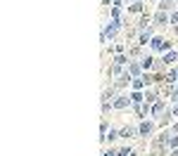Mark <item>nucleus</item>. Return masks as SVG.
Returning a JSON list of instances; mask_svg holds the SVG:
<instances>
[{"mask_svg":"<svg viewBox=\"0 0 178 156\" xmlns=\"http://www.w3.org/2000/svg\"><path fill=\"white\" fill-rule=\"evenodd\" d=\"M112 5H114V7H119V5H121V0H112Z\"/></svg>","mask_w":178,"mask_h":156,"instance_id":"obj_16","label":"nucleus"},{"mask_svg":"<svg viewBox=\"0 0 178 156\" xmlns=\"http://www.w3.org/2000/svg\"><path fill=\"white\" fill-rule=\"evenodd\" d=\"M143 66H145V69H150V66H152V59H150V57H147V59H143Z\"/></svg>","mask_w":178,"mask_h":156,"instance_id":"obj_14","label":"nucleus"},{"mask_svg":"<svg viewBox=\"0 0 178 156\" xmlns=\"http://www.w3.org/2000/svg\"><path fill=\"white\" fill-rule=\"evenodd\" d=\"M131 99H133V102H135V104H140V99H143V95H140V92H133V95H131Z\"/></svg>","mask_w":178,"mask_h":156,"instance_id":"obj_10","label":"nucleus"},{"mask_svg":"<svg viewBox=\"0 0 178 156\" xmlns=\"http://www.w3.org/2000/svg\"><path fill=\"white\" fill-rule=\"evenodd\" d=\"M124 62H126V57H124V54H119L116 59H114V64H124Z\"/></svg>","mask_w":178,"mask_h":156,"instance_id":"obj_13","label":"nucleus"},{"mask_svg":"<svg viewBox=\"0 0 178 156\" xmlns=\"http://www.w3.org/2000/svg\"><path fill=\"white\" fill-rule=\"evenodd\" d=\"M162 109H164V104H162V102H157L154 107H152V111H154V113H159V111H162Z\"/></svg>","mask_w":178,"mask_h":156,"instance_id":"obj_12","label":"nucleus"},{"mask_svg":"<svg viewBox=\"0 0 178 156\" xmlns=\"http://www.w3.org/2000/svg\"><path fill=\"white\" fill-rule=\"evenodd\" d=\"M119 156H131V151L128 149H121V151H119Z\"/></svg>","mask_w":178,"mask_h":156,"instance_id":"obj_15","label":"nucleus"},{"mask_svg":"<svg viewBox=\"0 0 178 156\" xmlns=\"http://www.w3.org/2000/svg\"><path fill=\"white\" fill-rule=\"evenodd\" d=\"M173 156H178V151H176V154H173Z\"/></svg>","mask_w":178,"mask_h":156,"instance_id":"obj_20","label":"nucleus"},{"mask_svg":"<svg viewBox=\"0 0 178 156\" xmlns=\"http://www.w3.org/2000/svg\"><path fill=\"white\" fill-rule=\"evenodd\" d=\"M154 22H157V24H166V12L162 10V12H159V14L154 17Z\"/></svg>","mask_w":178,"mask_h":156,"instance_id":"obj_5","label":"nucleus"},{"mask_svg":"<svg viewBox=\"0 0 178 156\" xmlns=\"http://www.w3.org/2000/svg\"><path fill=\"white\" fill-rule=\"evenodd\" d=\"M150 133H152V123H143L140 125V135H145V137H147Z\"/></svg>","mask_w":178,"mask_h":156,"instance_id":"obj_4","label":"nucleus"},{"mask_svg":"<svg viewBox=\"0 0 178 156\" xmlns=\"http://www.w3.org/2000/svg\"><path fill=\"white\" fill-rule=\"evenodd\" d=\"M128 73L131 76H138V73H140V64H131L128 66Z\"/></svg>","mask_w":178,"mask_h":156,"instance_id":"obj_6","label":"nucleus"},{"mask_svg":"<svg viewBox=\"0 0 178 156\" xmlns=\"http://www.w3.org/2000/svg\"><path fill=\"white\" fill-rule=\"evenodd\" d=\"M171 144H178V135H176V137H171Z\"/></svg>","mask_w":178,"mask_h":156,"instance_id":"obj_17","label":"nucleus"},{"mask_svg":"<svg viewBox=\"0 0 178 156\" xmlns=\"http://www.w3.org/2000/svg\"><path fill=\"white\" fill-rule=\"evenodd\" d=\"M176 59H178V54H176V52H169L166 57H164V62H169V64H171V62H176Z\"/></svg>","mask_w":178,"mask_h":156,"instance_id":"obj_7","label":"nucleus"},{"mask_svg":"<svg viewBox=\"0 0 178 156\" xmlns=\"http://www.w3.org/2000/svg\"><path fill=\"white\" fill-rule=\"evenodd\" d=\"M131 135H133V128H124V130H121V135H119V137H131Z\"/></svg>","mask_w":178,"mask_h":156,"instance_id":"obj_9","label":"nucleus"},{"mask_svg":"<svg viewBox=\"0 0 178 156\" xmlns=\"http://www.w3.org/2000/svg\"><path fill=\"white\" fill-rule=\"evenodd\" d=\"M173 113H176V116H178V107H176V111H173Z\"/></svg>","mask_w":178,"mask_h":156,"instance_id":"obj_19","label":"nucleus"},{"mask_svg":"<svg viewBox=\"0 0 178 156\" xmlns=\"http://www.w3.org/2000/svg\"><path fill=\"white\" fill-rule=\"evenodd\" d=\"M105 156H114V151H107V154H105Z\"/></svg>","mask_w":178,"mask_h":156,"instance_id":"obj_18","label":"nucleus"},{"mask_svg":"<svg viewBox=\"0 0 178 156\" xmlns=\"http://www.w3.org/2000/svg\"><path fill=\"white\" fill-rule=\"evenodd\" d=\"M128 104H131L128 97H121V99H116V102H114V107H116V109H124V107H128Z\"/></svg>","mask_w":178,"mask_h":156,"instance_id":"obj_3","label":"nucleus"},{"mask_svg":"<svg viewBox=\"0 0 178 156\" xmlns=\"http://www.w3.org/2000/svg\"><path fill=\"white\" fill-rule=\"evenodd\" d=\"M150 36H152V33H150V31H145V33H143V38H140V43H143V45H145V43H147V40H150Z\"/></svg>","mask_w":178,"mask_h":156,"instance_id":"obj_11","label":"nucleus"},{"mask_svg":"<svg viewBox=\"0 0 178 156\" xmlns=\"http://www.w3.org/2000/svg\"><path fill=\"white\" fill-rule=\"evenodd\" d=\"M166 81H169V83H173V81H178V69H176V71H171V73H169V76H166Z\"/></svg>","mask_w":178,"mask_h":156,"instance_id":"obj_8","label":"nucleus"},{"mask_svg":"<svg viewBox=\"0 0 178 156\" xmlns=\"http://www.w3.org/2000/svg\"><path fill=\"white\" fill-rule=\"evenodd\" d=\"M152 48L154 50H164V48H169V43L164 45V38H154V40H152Z\"/></svg>","mask_w":178,"mask_h":156,"instance_id":"obj_2","label":"nucleus"},{"mask_svg":"<svg viewBox=\"0 0 178 156\" xmlns=\"http://www.w3.org/2000/svg\"><path fill=\"white\" fill-rule=\"evenodd\" d=\"M116 28H119V22H112L107 28H105V33H102V40H107V38H112L114 33H116Z\"/></svg>","mask_w":178,"mask_h":156,"instance_id":"obj_1","label":"nucleus"}]
</instances>
